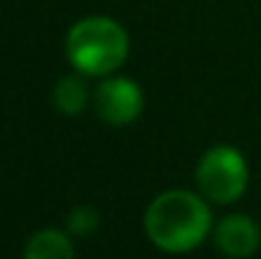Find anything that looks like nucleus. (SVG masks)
<instances>
[{
  "label": "nucleus",
  "instance_id": "nucleus-5",
  "mask_svg": "<svg viewBox=\"0 0 261 259\" xmlns=\"http://www.w3.org/2000/svg\"><path fill=\"white\" fill-rule=\"evenodd\" d=\"M259 242V226L244 214H231V216L221 219L216 226V247L226 257H249L256 252Z\"/></svg>",
  "mask_w": 261,
  "mask_h": 259
},
{
  "label": "nucleus",
  "instance_id": "nucleus-4",
  "mask_svg": "<svg viewBox=\"0 0 261 259\" xmlns=\"http://www.w3.org/2000/svg\"><path fill=\"white\" fill-rule=\"evenodd\" d=\"M94 104H96V114L104 122L119 127V125L135 122L142 114L145 97H142V89L135 84L132 79H127V77H112V79H104L99 84L96 97H94Z\"/></svg>",
  "mask_w": 261,
  "mask_h": 259
},
{
  "label": "nucleus",
  "instance_id": "nucleus-3",
  "mask_svg": "<svg viewBox=\"0 0 261 259\" xmlns=\"http://www.w3.org/2000/svg\"><path fill=\"white\" fill-rule=\"evenodd\" d=\"M195 183L203 198L226 206L244 196L249 185V166L236 148L218 145L203 153L195 168Z\"/></svg>",
  "mask_w": 261,
  "mask_h": 259
},
{
  "label": "nucleus",
  "instance_id": "nucleus-6",
  "mask_svg": "<svg viewBox=\"0 0 261 259\" xmlns=\"http://www.w3.org/2000/svg\"><path fill=\"white\" fill-rule=\"evenodd\" d=\"M74 254H76V249H74L71 239L59 229L36 231L23 249L25 259H71Z\"/></svg>",
  "mask_w": 261,
  "mask_h": 259
},
{
  "label": "nucleus",
  "instance_id": "nucleus-8",
  "mask_svg": "<svg viewBox=\"0 0 261 259\" xmlns=\"http://www.w3.org/2000/svg\"><path fill=\"white\" fill-rule=\"evenodd\" d=\"M96 224H99V216H96V211L89 208V206H79V208L71 211V216H69V229H71V234H76V237L91 234V231L96 229Z\"/></svg>",
  "mask_w": 261,
  "mask_h": 259
},
{
  "label": "nucleus",
  "instance_id": "nucleus-1",
  "mask_svg": "<svg viewBox=\"0 0 261 259\" xmlns=\"http://www.w3.org/2000/svg\"><path fill=\"white\" fill-rule=\"evenodd\" d=\"M145 231L150 242L163 252H190L200 247L211 231V208L203 196H195L190 191H165L147 206Z\"/></svg>",
  "mask_w": 261,
  "mask_h": 259
},
{
  "label": "nucleus",
  "instance_id": "nucleus-2",
  "mask_svg": "<svg viewBox=\"0 0 261 259\" xmlns=\"http://www.w3.org/2000/svg\"><path fill=\"white\" fill-rule=\"evenodd\" d=\"M66 54L79 74L107 77L127 61L129 36L117 20L89 15L71 26L66 36Z\"/></svg>",
  "mask_w": 261,
  "mask_h": 259
},
{
  "label": "nucleus",
  "instance_id": "nucleus-7",
  "mask_svg": "<svg viewBox=\"0 0 261 259\" xmlns=\"http://www.w3.org/2000/svg\"><path fill=\"white\" fill-rule=\"evenodd\" d=\"M54 104L59 112L76 117L87 107V84L82 77H61L54 89Z\"/></svg>",
  "mask_w": 261,
  "mask_h": 259
}]
</instances>
